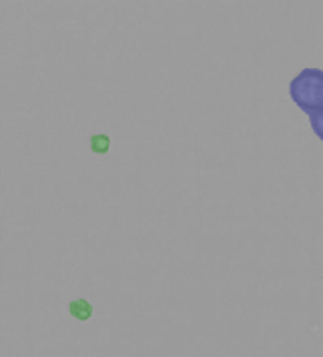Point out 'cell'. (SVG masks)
<instances>
[{
	"label": "cell",
	"mask_w": 323,
	"mask_h": 357,
	"mask_svg": "<svg viewBox=\"0 0 323 357\" xmlns=\"http://www.w3.org/2000/svg\"><path fill=\"white\" fill-rule=\"evenodd\" d=\"M291 100L309 116L323 111V70L322 68H303L290 82Z\"/></svg>",
	"instance_id": "cell-1"
},
{
	"label": "cell",
	"mask_w": 323,
	"mask_h": 357,
	"mask_svg": "<svg viewBox=\"0 0 323 357\" xmlns=\"http://www.w3.org/2000/svg\"><path fill=\"white\" fill-rule=\"evenodd\" d=\"M68 311L77 321H89L95 313V307L87 301V299H75L68 303Z\"/></svg>",
	"instance_id": "cell-2"
},
{
	"label": "cell",
	"mask_w": 323,
	"mask_h": 357,
	"mask_svg": "<svg viewBox=\"0 0 323 357\" xmlns=\"http://www.w3.org/2000/svg\"><path fill=\"white\" fill-rule=\"evenodd\" d=\"M109 149H111V139H109V135L98 132V135H93V137H91V151H93L95 155H107Z\"/></svg>",
	"instance_id": "cell-3"
},
{
	"label": "cell",
	"mask_w": 323,
	"mask_h": 357,
	"mask_svg": "<svg viewBox=\"0 0 323 357\" xmlns=\"http://www.w3.org/2000/svg\"><path fill=\"white\" fill-rule=\"evenodd\" d=\"M309 125H311V130L315 132V137L323 141V111L309 114Z\"/></svg>",
	"instance_id": "cell-4"
}]
</instances>
